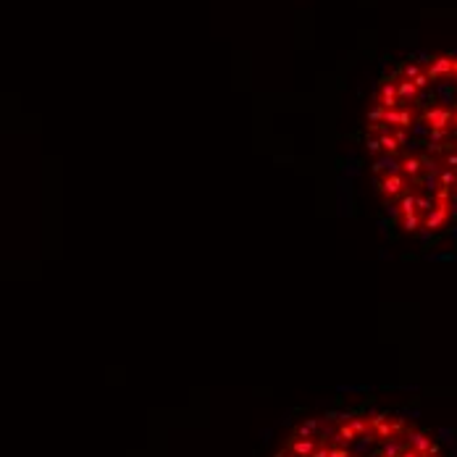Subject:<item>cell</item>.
I'll return each instance as SVG.
<instances>
[{"instance_id":"1","label":"cell","mask_w":457,"mask_h":457,"mask_svg":"<svg viewBox=\"0 0 457 457\" xmlns=\"http://www.w3.org/2000/svg\"><path fill=\"white\" fill-rule=\"evenodd\" d=\"M423 118L431 129H450V124L455 121V110L444 108V105H436V108H428Z\"/></svg>"},{"instance_id":"2","label":"cell","mask_w":457,"mask_h":457,"mask_svg":"<svg viewBox=\"0 0 457 457\" xmlns=\"http://www.w3.org/2000/svg\"><path fill=\"white\" fill-rule=\"evenodd\" d=\"M428 77H431V82L436 79H444V77H452L455 74V58L452 55H436V58L428 63Z\"/></svg>"},{"instance_id":"3","label":"cell","mask_w":457,"mask_h":457,"mask_svg":"<svg viewBox=\"0 0 457 457\" xmlns=\"http://www.w3.org/2000/svg\"><path fill=\"white\" fill-rule=\"evenodd\" d=\"M447 218H450V205H447L444 200H439L436 202V208L431 210V213H426V221H423V229H428V231H439L444 223H447Z\"/></svg>"},{"instance_id":"4","label":"cell","mask_w":457,"mask_h":457,"mask_svg":"<svg viewBox=\"0 0 457 457\" xmlns=\"http://www.w3.org/2000/svg\"><path fill=\"white\" fill-rule=\"evenodd\" d=\"M376 184H378L381 194H384V197H389V200L405 192V176H402V174H391V176H386L384 182H376Z\"/></svg>"},{"instance_id":"5","label":"cell","mask_w":457,"mask_h":457,"mask_svg":"<svg viewBox=\"0 0 457 457\" xmlns=\"http://www.w3.org/2000/svg\"><path fill=\"white\" fill-rule=\"evenodd\" d=\"M407 447H413L415 452H421V455H428L431 452V447H434V442L428 439V434L426 431H407Z\"/></svg>"},{"instance_id":"6","label":"cell","mask_w":457,"mask_h":457,"mask_svg":"<svg viewBox=\"0 0 457 457\" xmlns=\"http://www.w3.org/2000/svg\"><path fill=\"white\" fill-rule=\"evenodd\" d=\"M286 450L292 455H300V457H310L315 450H318V442H310V439H300V436H292L286 444Z\"/></svg>"},{"instance_id":"7","label":"cell","mask_w":457,"mask_h":457,"mask_svg":"<svg viewBox=\"0 0 457 457\" xmlns=\"http://www.w3.org/2000/svg\"><path fill=\"white\" fill-rule=\"evenodd\" d=\"M418 92H421V90L415 87L413 79H399L397 82V97H399V102H402V108L407 105V102L418 100Z\"/></svg>"},{"instance_id":"8","label":"cell","mask_w":457,"mask_h":457,"mask_svg":"<svg viewBox=\"0 0 457 457\" xmlns=\"http://www.w3.org/2000/svg\"><path fill=\"white\" fill-rule=\"evenodd\" d=\"M378 105H384V108H399L402 102H399V97H397V82H386L384 87H381V97H378Z\"/></svg>"},{"instance_id":"9","label":"cell","mask_w":457,"mask_h":457,"mask_svg":"<svg viewBox=\"0 0 457 457\" xmlns=\"http://www.w3.org/2000/svg\"><path fill=\"white\" fill-rule=\"evenodd\" d=\"M405 428V421H384V423H378V426H373V431H376V436L378 439H391V436H397L399 431Z\"/></svg>"},{"instance_id":"10","label":"cell","mask_w":457,"mask_h":457,"mask_svg":"<svg viewBox=\"0 0 457 457\" xmlns=\"http://www.w3.org/2000/svg\"><path fill=\"white\" fill-rule=\"evenodd\" d=\"M407 450V439L402 442V439H397V436H391V439H386L384 442V447H381V457H399Z\"/></svg>"},{"instance_id":"11","label":"cell","mask_w":457,"mask_h":457,"mask_svg":"<svg viewBox=\"0 0 457 457\" xmlns=\"http://www.w3.org/2000/svg\"><path fill=\"white\" fill-rule=\"evenodd\" d=\"M402 171H405L407 179L418 182V179H421V174H423V161H421V158H415V155H410V158L402 161Z\"/></svg>"},{"instance_id":"12","label":"cell","mask_w":457,"mask_h":457,"mask_svg":"<svg viewBox=\"0 0 457 457\" xmlns=\"http://www.w3.org/2000/svg\"><path fill=\"white\" fill-rule=\"evenodd\" d=\"M399 169H402V163L397 161L394 155H386V158H381V161H376V166H373V171H386V176H391V174H399Z\"/></svg>"},{"instance_id":"13","label":"cell","mask_w":457,"mask_h":457,"mask_svg":"<svg viewBox=\"0 0 457 457\" xmlns=\"http://www.w3.org/2000/svg\"><path fill=\"white\" fill-rule=\"evenodd\" d=\"M399 213H402V216H413V213H418V197L413 192H402L399 194Z\"/></svg>"},{"instance_id":"14","label":"cell","mask_w":457,"mask_h":457,"mask_svg":"<svg viewBox=\"0 0 457 457\" xmlns=\"http://www.w3.org/2000/svg\"><path fill=\"white\" fill-rule=\"evenodd\" d=\"M439 182H442V189H455L457 186V174H455V169H444V171H439Z\"/></svg>"},{"instance_id":"15","label":"cell","mask_w":457,"mask_h":457,"mask_svg":"<svg viewBox=\"0 0 457 457\" xmlns=\"http://www.w3.org/2000/svg\"><path fill=\"white\" fill-rule=\"evenodd\" d=\"M402 229L407 234H415L421 229V213H413V216H402Z\"/></svg>"},{"instance_id":"16","label":"cell","mask_w":457,"mask_h":457,"mask_svg":"<svg viewBox=\"0 0 457 457\" xmlns=\"http://www.w3.org/2000/svg\"><path fill=\"white\" fill-rule=\"evenodd\" d=\"M318 431V421H315V418H307V421L297 428V436H302V439H310V436Z\"/></svg>"},{"instance_id":"17","label":"cell","mask_w":457,"mask_h":457,"mask_svg":"<svg viewBox=\"0 0 457 457\" xmlns=\"http://www.w3.org/2000/svg\"><path fill=\"white\" fill-rule=\"evenodd\" d=\"M384 124H386V126H399V108H386Z\"/></svg>"},{"instance_id":"18","label":"cell","mask_w":457,"mask_h":457,"mask_svg":"<svg viewBox=\"0 0 457 457\" xmlns=\"http://www.w3.org/2000/svg\"><path fill=\"white\" fill-rule=\"evenodd\" d=\"M384 113H386V108L384 105H376L368 113V121H373V124H384Z\"/></svg>"},{"instance_id":"19","label":"cell","mask_w":457,"mask_h":457,"mask_svg":"<svg viewBox=\"0 0 457 457\" xmlns=\"http://www.w3.org/2000/svg\"><path fill=\"white\" fill-rule=\"evenodd\" d=\"M434 208V197H418V213H431Z\"/></svg>"},{"instance_id":"20","label":"cell","mask_w":457,"mask_h":457,"mask_svg":"<svg viewBox=\"0 0 457 457\" xmlns=\"http://www.w3.org/2000/svg\"><path fill=\"white\" fill-rule=\"evenodd\" d=\"M402 74H405V79H415L418 74H423V71H421V66H415V63H405Z\"/></svg>"},{"instance_id":"21","label":"cell","mask_w":457,"mask_h":457,"mask_svg":"<svg viewBox=\"0 0 457 457\" xmlns=\"http://www.w3.org/2000/svg\"><path fill=\"white\" fill-rule=\"evenodd\" d=\"M410 124H413V113L407 108H399V129H407Z\"/></svg>"},{"instance_id":"22","label":"cell","mask_w":457,"mask_h":457,"mask_svg":"<svg viewBox=\"0 0 457 457\" xmlns=\"http://www.w3.org/2000/svg\"><path fill=\"white\" fill-rule=\"evenodd\" d=\"M329 457H350V447H331Z\"/></svg>"},{"instance_id":"23","label":"cell","mask_w":457,"mask_h":457,"mask_svg":"<svg viewBox=\"0 0 457 457\" xmlns=\"http://www.w3.org/2000/svg\"><path fill=\"white\" fill-rule=\"evenodd\" d=\"M413 82H415V87H418V90H426V87H428V82H431V77H428V74H418V77H415Z\"/></svg>"},{"instance_id":"24","label":"cell","mask_w":457,"mask_h":457,"mask_svg":"<svg viewBox=\"0 0 457 457\" xmlns=\"http://www.w3.org/2000/svg\"><path fill=\"white\" fill-rule=\"evenodd\" d=\"M366 147H368V153H373V155H376L378 150H384V147H381V139H366Z\"/></svg>"},{"instance_id":"25","label":"cell","mask_w":457,"mask_h":457,"mask_svg":"<svg viewBox=\"0 0 457 457\" xmlns=\"http://www.w3.org/2000/svg\"><path fill=\"white\" fill-rule=\"evenodd\" d=\"M447 166L457 171V153H447Z\"/></svg>"},{"instance_id":"26","label":"cell","mask_w":457,"mask_h":457,"mask_svg":"<svg viewBox=\"0 0 457 457\" xmlns=\"http://www.w3.org/2000/svg\"><path fill=\"white\" fill-rule=\"evenodd\" d=\"M310 457H329V447H326V444H321V447H318V450H315Z\"/></svg>"},{"instance_id":"27","label":"cell","mask_w":457,"mask_h":457,"mask_svg":"<svg viewBox=\"0 0 457 457\" xmlns=\"http://www.w3.org/2000/svg\"><path fill=\"white\" fill-rule=\"evenodd\" d=\"M394 137H397V142H399V145H407V134H405V129H397Z\"/></svg>"},{"instance_id":"28","label":"cell","mask_w":457,"mask_h":457,"mask_svg":"<svg viewBox=\"0 0 457 457\" xmlns=\"http://www.w3.org/2000/svg\"><path fill=\"white\" fill-rule=\"evenodd\" d=\"M399 457H423V455H421V452H415L413 447H407V450H405L402 455H399Z\"/></svg>"},{"instance_id":"29","label":"cell","mask_w":457,"mask_h":457,"mask_svg":"<svg viewBox=\"0 0 457 457\" xmlns=\"http://www.w3.org/2000/svg\"><path fill=\"white\" fill-rule=\"evenodd\" d=\"M452 124H455V137H457V110H455V121H452Z\"/></svg>"},{"instance_id":"30","label":"cell","mask_w":457,"mask_h":457,"mask_svg":"<svg viewBox=\"0 0 457 457\" xmlns=\"http://www.w3.org/2000/svg\"><path fill=\"white\" fill-rule=\"evenodd\" d=\"M452 202H455V205H457V192H455V194H452Z\"/></svg>"},{"instance_id":"31","label":"cell","mask_w":457,"mask_h":457,"mask_svg":"<svg viewBox=\"0 0 457 457\" xmlns=\"http://www.w3.org/2000/svg\"><path fill=\"white\" fill-rule=\"evenodd\" d=\"M455 74H457V58H455Z\"/></svg>"},{"instance_id":"32","label":"cell","mask_w":457,"mask_h":457,"mask_svg":"<svg viewBox=\"0 0 457 457\" xmlns=\"http://www.w3.org/2000/svg\"><path fill=\"white\" fill-rule=\"evenodd\" d=\"M350 457H358V455H350Z\"/></svg>"}]
</instances>
